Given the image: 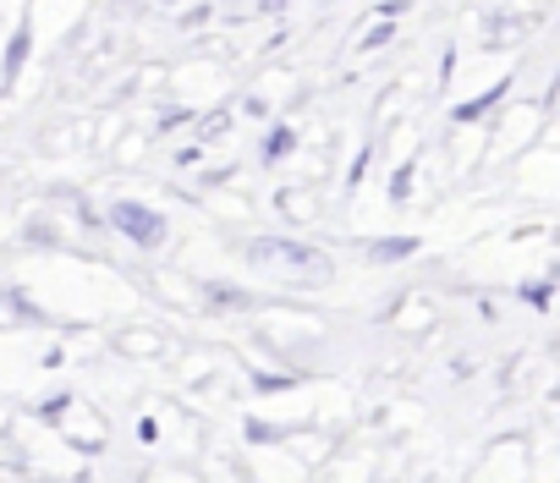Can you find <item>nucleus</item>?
<instances>
[{"instance_id":"obj_1","label":"nucleus","mask_w":560,"mask_h":483,"mask_svg":"<svg viewBox=\"0 0 560 483\" xmlns=\"http://www.w3.org/2000/svg\"><path fill=\"white\" fill-rule=\"evenodd\" d=\"M110 225H116L121 236H132L138 248H160V241H165V214H154V209L138 203V198H116V203H110Z\"/></svg>"},{"instance_id":"obj_5","label":"nucleus","mask_w":560,"mask_h":483,"mask_svg":"<svg viewBox=\"0 0 560 483\" xmlns=\"http://www.w3.org/2000/svg\"><path fill=\"white\" fill-rule=\"evenodd\" d=\"M292 143H298V132H292V127H275V138L264 143V160H280V154H287Z\"/></svg>"},{"instance_id":"obj_4","label":"nucleus","mask_w":560,"mask_h":483,"mask_svg":"<svg viewBox=\"0 0 560 483\" xmlns=\"http://www.w3.org/2000/svg\"><path fill=\"white\" fill-rule=\"evenodd\" d=\"M505 89H511V83H500V89H489V94H483V99H472V105H456V121H472V116H483V110H489V105H494V99H500Z\"/></svg>"},{"instance_id":"obj_3","label":"nucleus","mask_w":560,"mask_h":483,"mask_svg":"<svg viewBox=\"0 0 560 483\" xmlns=\"http://www.w3.org/2000/svg\"><path fill=\"white\" fill-rule=\"evenodd\" d=\"M380 264H390V259H412L418 254V236H396V241H374V248H369Z\"/></svg>"},{"instance_id":"obj_6","label":"nucleus","mask_w":560,"mask_h":483,"mask_svg":"<svg viewBox=\"0 0 560 483\" xmlns=\"http://www.w3.org/2000/svg\"><path fill=\"white\" fill-rule=\"evenodd\" d=\"M407 187H412V165H407V170L396 176V187H390V198H407Z\"/></svg>"},{"instance_id":"obj_2","label":"nucleus","mask_w":560,"mask_h":483,"mask_svg":"<svg viewBox=\"0 0 560 483\" xmlns=\"http://www.w3.org/2000/svg\"><path fill=\"white\" fill-rule=\"evenodd\" d=\"M253 259H258V264H280V270H325V254H319V248H303V241H280V236L253 241Z\"/></svg>"}]
</instances>
